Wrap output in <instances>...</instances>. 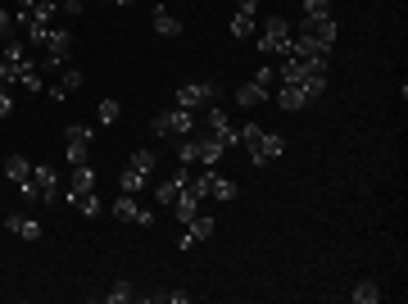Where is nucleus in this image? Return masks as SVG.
Returning <instances> with one entry per match:
<instances>
[{
    "label": "nucleus",
    "instance_id": "4",
    "mask_svg": "<svg viewBox=\"0 0 408 304\" xmlns=\"http://www.w3.org/2000/svg\"><path fill=\"white\" fill-rule=\"evenodd\" d=\"M177 105H182V109L218 105V82H186V87H177Z\"/></svg>",
    "mask_w": 408,
    "mask_h": 304
},
{
    "label": "nucleus",
    "instance_id": "2",
    "mask_svg": "<svg viewBox=\"0 0 408 304\" xmlns=\"http://www.w3.org/2000/svg\"><path fill=\"white\" fill-rule=\"evenodd\" d=\"M19 191H23L28 200H45V205H50V200H59V177H54L50 163H37L32 177H28V182H23Z\"/></svg>",
    "mask_w": 408,
    "mask_h": 304
},
{
    "label": "nucleus",
    "instance_id": "13",
    "mask_svg": "<svg viewBox=\"0 0 408 304\" xmlns=\"http://www.w3.org/2000/svg\"><path fill=\"white\" fill-rule=\"evenodd\" d=\"M5 232H14V236H23V241H41V223H37V218H23V214H5Z\"/></svg>",
    "mask_w": 408,
    "mask_h": 304
},
{
    "label": "nucleus",
    "instance_id": "34",
    "mask_svg": "<svg viewBox=\"0 0 408 304\" xmlns=\"http://www.w3.org/2000/svg\"><path fill=\"white\" fill-rule=\"evenodd\" d=\"M73 205L82 209L86 218H96V214H105V205H100V196H96V191H91V196H82V200H73Z\"/></svg>",
    "mask_w": 408,
    "mask_h": 304
},
{
    "label": "nucleus",
    "instance_id": "1",
    "mask_svg": "<svg viewBox=\"0 0 408 304\" xmlns=\"http://www.w3.org/2000/svg\"><path fill=\"white\" fill-rule=\"evenodd\" d=\"M191 128H195V114L191 109H159V114H154L150 119V132L154 136H191Z\"/></svg>",
    "mask_w": 408,
    "mask_h": 304
},
{
    "label": "nucleus",
    "instance_id": "28",
    "mask_svg": "<svg viewBox=\"0 0 408 304\" xmlns=\"http://www.w3.org/2000/svg\"><path fill=\"white\" fill-rule=\"evenodd\" d=\"M119 114H123L119 100H100V109H96V119L105 123V128H109V123H119Z\"/></svg>",
    "mask_w": 408,
    "mask_h": 304
},
{
    "label": "nucleus",
    "instance_id": "14",
    "mask_svg": "<svg viewBox=\"0 0 408 304\" xmlns=\"http://www.w3.org/2000/svg\"><path fill=\"white\" fill-rule=\"evenodd\" d=\"M186 182H191V177H186V168H177V173L168 177V182L154 186V200H159V205H172V200H177V191H182Z\"/></svg>",
    "mask_w": 408,
    "mask_h": 304
},
{
    "label": "nucleus",
    "instance_id": "24",
    "mask_svg": "<svg viewBox=\"0 0 408 304\" xmlns=\"http://www.w3.org/2000/svg\"><path fill=\"white\" fill-rule=\"evenodd\" d=\"M119 186H123V196H136L141 186H145V173H136V168H123V177H119Z\"/></svg>",
    "mask_w": 408,
    "mask_h": 304
},
{
    "label": "nucleus",
    "instance_id": "12",
    "mask_svg": "<svg viewBox=\"0 0 408 304\" xmlns=\"http://www.w3.org/2000/svg\"><path fill=\"white\" fill-rule=\"evenodd\" d=\"M204 123L214 128V136H223V145H236V141H241V136H236V128H232V119H227L223 109H214V105H209V114H204Z\"/></svg>",
    "mask_w": 408,
    "mask_h": 304
},
{
    "label": "nucleus",
    "instance_id": "29",
    "mask_svg": "<svg viewBox=\"0 0 408 304\" xmlns=\"http://www.w3.org/2000/svg\"><path fill=\"white\" fill-rule=\"evenodd\" d=\"M0 59H14V64H23V59H28V41H23V37H14V41L0 50Z\"/></svg>",
    "mask_w": 408,
    "mask_h": 304
},
{
    "label": "nucleus",
    "instance_id": "39",
    "mask_svg": "<svg viewBox=\"0 0 408 304\" xmlns=\"http://www.w3.org/2000/svg\"><path fill=\"white\" fill-rule=\"evenodd\" d=\"M59 5H64V10L73 14V19H77V14H82V0H59Z\"/></svg>",
    "mask_w": 408,
    "mask_h": 304
},
{
    "label": "nucleus",
    "instance_id": "9",
    "mask_svg": "<svg viewBox=\"0 0 408 304\" xmlns=\"http://www.w3.org/2000/svg\"><path fill=\"white\" fill-rule=\"evenodd\" d=\"M86 150H91V128H86V123H73V128H68V145H64L68 163H86Z\"/></svg>",
    "mask_w": 408,
    "mask_h": 304
},
{
    "label": "nucleus",
    "instance_id": "8",
    "mask_svg": "<svg viewBox=\"0 0 408 304\" xmlns=\"http://www.w3.org/2000/svg\"><path fill=\"white\" fill-rule=\"evenodd\" d=\"M300 37H309V41L332 50L336 45V19H300Z\"/></svg>",
    "mask_w": 408,
    "mask_h": 304
},
{
    "label": "nucleus",
    "instance_id": "30",
    "mask_svg": "<svg viewBox=\"0 0 408 304\" xmlns=\"http://www.w3.org/2000/svg\"><path fill=\"white\" fill-rule=\"evenodd\" d=\"M127 168H136V173H145V177H150V173H154V150H136Z\"/></svg>",
    "mask_w": 408,
    "mask_h": 304
},
{
    "label": "nucleus",
    "instance_id": "6",
    "mask_svg": "<svg viewBox=\"0 0 408 304\" xmlns=\"http://www.w3.org/2000/svg\"><path fill=\"white\" fill-rule=\"evenodd\" d=\"M281 154H286V141H281L277 132H263V136L249 145V163H254V168H268L272 159H281Z\"/></svg>",
    "mask_w": 408,
    "mask_h": 304
},
{
    "label": "nucleus",
    "instance_id": "35",
    "mask_svg": "<svg viewBox=\"0 0 408 304\" xmlns=\"http://www.w3.org/2000/svg\"><path fill=\"white\" fill-rule=\"evenodd\" d=\"M254 82H258L263 91H272V82H277V68H272V64H263V68L254 73Z\"/></svg>",
    "mask_w": 408,
    "mask_h": 304
},
{
    "label": "nucleus",
    "instance_id": "17",
    "mask_svg": "<svg viewBox=\"0 0 408 304\" xmlns=\"http://www.w3.org/2000/svg\"><path fill=\"white\" fill-rule=\"evenodd\" d=\"M5 177H10V182H28V177H32V163H28V154H10V159H5Z\"/></svg>",
    "mask_w": 408,
    "mask_h": 304
},
{
    "label": "nucleus",
    "instance_id": "7",
    "mask_svg": "<svg viewBox=\"0 0 408 304\" xmlns=\"http://www.w3.org/2000/svg\"><path fill=\"white\" fill-rule=\"evenodd\" d=\"M109 214L119 218V223H136V227H150V223H154V214H150V209H141L136 196H119L114 205H109Z\"/></svg>",
    "mask_w": 408,
    "mask_h": 304
},
{
    "label": "nucleus",
    "instance_id": "25",
    "mask_svg": "<svg viewBox=\"0 0 408 304\" xmlns=\"http://www.w3.org/2000/svg\"><path fill=\"white\" fill-rule=\"evenodd\" d=\"M23 64H28V59H23ZM23 64H14V59H0V87H19Z\"/></svg>",
    "mask_w": 408,
    "mask_h": 304
},
{
    "label": "nucleus",
    "instance_id": "23",
    "mask_svg": "<svg viewBox=\"0 0 408 304\" xmlns=\"http://www.w3.org/2000/svg\"><path fill=\"white\" fill-rule=\"evenodd\" d=\"M349 300H354V304H376V300H381V286H376V282H358L354 291H349Z\"/></svg>",
    "mask_w": 408,
    "mask_h": 304
},
{
    "label": "nucleus",
    "instance_id": "16",
    "mask_svg": "<svg viewBox=\"0 0 408 304\" xmlns=\"http://www.w3.org/2000/svg\"><path fill=\"white\" fill-rule=\"evenodd\" d=\"M172 209H177V218H182V227H186V223L200 214V196H195L191 186H182V191H177V200H172Z\"/></svg>",
    "mask_w": 408,
    "mask_h": 304
},
{
    "label": "nucleus",
    "instance_id": "21",
    "mask_svg": "<svg viewBox=\"0 0 408 304\" xmlns=\"http://www.w3.org/2000/svg\"><path fill=\"white\" fill-rule=\"evenodd\" d=\"M19 87H23V91H32V96H37V91H45V82H41V68H37L32 59L23 64V73H19Z\"/></svg>",
    "mask_w": 408,
    "mask_h": 304
},
{
    "label": "nucleus",
    "instance_id": "40",
    "mask_svg": "<svg viewBox=\"0 0 408 304\" xmlns=\"http://www.w3.org/2000/svg\"><path fill=\"white\" fill-rule=\"evenodd\" d=\"M254 5L258 0H241V14H254Z\"/></svg>",
    "mask_w": 408,
    "mask_h": 304
},
{
    "label": "nucleus",
    "instance_id": "20",
    "mask_svg": "<svg viewBox=\"0 0 408 304\" xmlns=\"http://www.w3.org/2000/svg\"><path fill=\"white\" fill-rule=\"evenodd\" d=\"M277 105H281V109H304V105H309V96H304L300 87H290V82H281V91H277Z\"/></svg>",
    "mask_w": 408,
    "mask_h": 304
},
{
    "label": "nucleus",
    "instance_id": "15",
    "mask_svg": "<svg viewBox=\"0 0 408 304\" xmlns=\"http://www.w3.org/2000/svg\"><path fill=\"white\" fill-rule=\"evenodd\" d=\"M150 23H154V32H159V37H177V32H182V19H177L172 10H163V5H154Z\"/></svg>",
    "mask_w": 408,
    "mask_h": 304
},
{
    "label": "nucleus",
    "instance_id": "31",
    "mask_svg": "<svg viewBox=\"0 0 408 304\" xmlns=\"http://www.w3.org/2000/svg\"><path fill=\"white\" fill-rule=\"evenodd\" d=\"M304 19H332V0H304Z\"/></svg>",
    "mask_w": 408,
    "mask_h": 304
},
{
    "label": "nucleus",
    "instance_id": "22",
    "mask_svg": "<svg viewBox=\"0 0 408 304\" xmlns=\"http://www.w3.org/2000/svg\"><path fill=\"white\" fill-rule=\"evenodd\" d=\"M209 196H214V200H223V205H232V200L241 196V186L232 182V177H218V173H214V191H209Z\"/></svg>",
    "mask_w": 408,
    "mask_h": 304
},
{
    "label": "nucleus",
    "instance_id": "3",
    "mask_svg": "<svg viewBox=\"0 0 408 304\" xmlns=\"http://www.w3.org/2000/svg\"><path fill=\"white\" fill-rule=\"evenodd\" d=\"M258 50H263V54H290V23L281 19V14H272V19L263 23Z\"/></svg>",
    "mask_w": 408,
    "mask_h": 304
},
{
    "label": "nucleus",
    "instance_id": "38",
    "mask_svg": "<svg viewBox=\"0 0 408 304\" xmlns=\"http://www.w3.org/2000/svg\"><path fill=\"white\" fill-rule=\"evenodd\" d=\"M10 32H14V14L0 10V37H10Z\"/></svg>",
    "mask_w": 408,
    "mask_h": 304
},
{
    "label": "nucleus",
    "instance_id": "18",
    "mask_svg": "<svg viewBox=\"0 0 408 304\" xmlns=\"http://www.w3.org/2000/svg\"><path fill=\"white\" fill-rule=\"evenodd\" d=\"M186 236L200 245V241H214V218H204V214H195L191 223H186Z\"/></svg>",
    "mask_w": 408,
    "mask_h": 304
},
{
    "label": "nucleus",
    "instance_id": "27",
    "mask_svg": "<svg viewBox=\"0 0 408 304\" xmlns=\"http://www.w3.org/2000/svg\"><path fill=\"white\" fill-rule=\"evenodd\" d=\"M82 82H86V73H77V68H68V64H64V73H59V87H64V96H73Z\"/></svg>",
    "mask_w": 408,
    "mask_h": 304
},
{
    "label": "nucleus",
    "instance_id": "26",
    "mask_svg": "<svg viewBox=\"0 0 408 304\" xmlns=\"http://www.w3.org/2000/svg\"><path fill=\"white\" fill-rule=\"evenodd\" d=\"M227 28H232V37H249V32H254V14H241V10H236Z\"/></svg>",
    "mask_w": 408,
    "mask_h": 304
},
{
    "label": "nucleus",
    "instance_id": "5",
    "mask_svg": "<svg viewBox=\"0 0 408 304\" xmlns=\"http://www.w3.org/2000/svg\"><path fill=\"white\" fill-rule=\"evenodd\" d=\"M68 54H73V37L59 32V28H50V41H45V59H41V68H45V73L64 68V64H68Z\"/></svg>",
    "mask_w": 408,
    "mask_h": 304
},
{
    "label": "nucleus",
    "instance_id": "37",
    "mask_svg": "<svg viewBox=\"0 0 408 304\" xmlns=\"http://www.w3.org/2000/svg\"><path fill=\"white\" fill-rule=\"evenodd\" d=\"M159 300H168V304H186V300H191V295H186V291H163Z\"/></svg>",
    "mask_w": 408,
    "mask_h": 304
},
{
    "label": "nucleus",
    "instance_id": "11",
    "mask_svg": "<svg viewBox=\"0 0 408 304\" xmlns=\"http://www.w3.org/2000/svg\"><path fill=\"white\" fill-rule=\"evenodd\" d=\"M223 136H195V163H204V168H214L218 159H223Z\"/></svg>",
    "mask_w": 408,
    "mask_h": 304
},
{
    "label": "nucleus",
    "instance_id": "32",
    "mask_svg": "<svg viewBox=\"0 0 408 304\" xmlns=\"http://www.w3.org/2000/svg\"><path fill=\"white\" fill-rule=\"evenodd\" d=\"M132 295H136V291H132V282H114V286H109V295H105V300H109V304H127Z\"/></svg>",
    "mask_w": 408,
    "mask_h": 304
},
{
    "label": "nucleus",
    "instance_id": "33",
    "mask_svg": "<svg viewBox=\"0 0 408 304\" xmlns=\"http://www.w3.org/2000/svg\"><path fill=\"white\" fill-rule=\"evenodd\" d=\"M186 186H191V191H195L200 200H209V191H214V173H200V177H191Z\"/></svg>",
    "mask_w": 408,
    "mask_h": 304
},
{
    "label": "nucleus",
    "instance_id": "36",
    "mask_svg": "<svg viewBox=\"0 0 408 304\" xmlns=\"http://www.w3.org/2000/svg\"><path fill=\"white\" fill-rule=\"evenodd\" d=\"M14 114V96H10V87H0V119H10Z\"/></svg>",
    "mask_w": 408,
    "mask_h": 304
},
{
    "label": "nucleus",
    "instance_id": "19",
    "mask_svg": "<svg viewBox=\"0 0 408 304\" xmlns=\"http://www.w3.org/2000/svg\"><path fill=\"white\" fill-rule=\"evenodd\" d=\"M263 100H268V91L258 87V82H245V87L236 91V105L241 109H254V105H263Z\"/></svg>",
    "mask_w": 408,
    "mask_h": 304
},
{
    "label": "nucleus",
    "instance_id": "10",
    "mask_svg": "<svg viewBox=\"0 0 408 304\" xmlns=\"http://www.w3.org/2000/svg\"><path fill=\"white\" fill-rule=\"evenodd\" d=\"M96 191V168L91 163H73V186H68V205L73 200H82V196H91Z\"/></svg>",
    "mask_w": 408,
    "mask_h": 304
}]
</instances>
